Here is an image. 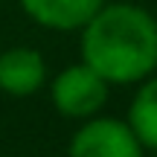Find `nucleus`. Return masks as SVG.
Listing matches in <instances>:
<instances>
[{
    "instance_id": "6",
    "label": "nucleus",
    "mask_w": 157,
    "mask_h": 157,
    "mask_svg": "<svg viewBox=\"0 0 157 157\" xmlns=\"http://www.w3.org/2000/svg\"><path fill=\"white\" fill-rule=\"evenodd\" d=\"M128 125L137 134V140L143 146L157 151V78L148 84H143V90L137 93V99L131 102Z\"/></svg>"
},
{
    "instance_id": "4",
    "label": "nucleus",
    "mask_w": 157,
    "mask_h": 157,
    "mask_svg": "<svg viewBox=\"0 0 157 157\" xmlns=\"http://www.w3.org/2000/svg\"><path fill=\"white\" fill-rule=\"evenodd\" d=\"M44 58L35 50H9L0 56V87L15 96H29L44 82Z\"/></svg>"
},
{
    "instance_id": "2",
    "label": "nucleus",
    "mask_w": 157,
    "mask_h": 157,
    "mask_svg": "<svg viewBox=\"0 0 157 157\" xmlns=\"http://www.w3.org/2000/svg\"><path fill=\"white\" fill-rule=\"evenodd\" d=\"M70 157H143V143L119 119H93L73 137Z\"/></svg>"
},
{
    "instance_id": "1",
    "label": "nucleus",
    "mask_w": 157,
    "mask_h": 157,
    "mask_svg": "<svg viewBox=\"0 0 157 157\" xmlns=\"http://www.w3.org/2000/svg\"><path fill=\"white\" fill-rule=\"evenodd\" d=\"M82 56L105 82H137L157 67V21L128 3L99 9L84 23Z\"/></svg>"
},
{
    "instance_id": "3",
    "label": "nucleus",
    "mask_w": 157,
    "mask_h": 157,
    "mask_svg": "<svg viewBox=\"0 0 157 157\" xmlns=\"http://www.w3.org/2000/svg\"><path fill=\"white\" fill-rule=\"evenodd\" d=\"M105 99H108L105 78L93 73L87 64L67 67L52 84V102L67 117H90L105 105Z\"/></svg>"
},
{
    "instance_id": "5",
    "label": "nucleus",
    "mask_w": 157,
    "mask_h": 157,
    "mask_svg": "<svg viewBox=\"0 0 157 157\" xmlns=\"http://www.w3.org/2000/svg\"><path fill=\"white\" fill-rule=\"evenodd\" d=\"M23 9L38 23L50 29H76L84 26L105 0H21Z\"/></svg>"
}]
</instances>
